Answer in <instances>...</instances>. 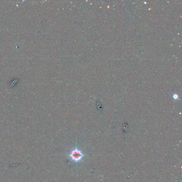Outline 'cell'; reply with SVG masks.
Here are the masks:
<instances>
[{
    "instance_id": "6da1fadb",
    "label": "cell",
    "mask_w": 182,
    "mask_h": 182,
    "mask_svg": "<svg viewBox=\"0 0 182 182\" xmlns=\"http://www.w3.org/2000/svg\"><path fill=\"white\" fill-rule=\"evenodd\" d=\"M82 155L81 152L78 150H74L72 152L71 154V157L72 159L75 161H78L80 160L82 158Z\"/></svg>"
}]
</instances>
